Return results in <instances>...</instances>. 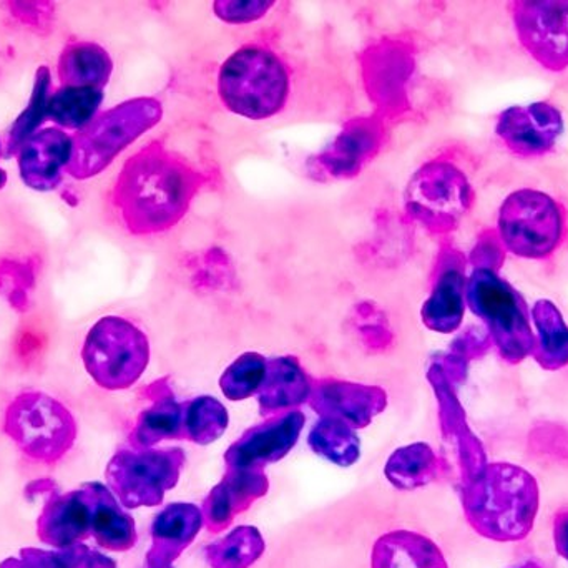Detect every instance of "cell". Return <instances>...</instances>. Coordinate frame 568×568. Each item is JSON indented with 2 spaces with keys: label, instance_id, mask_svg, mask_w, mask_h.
Returning a JSON list of instances; mask_svg holds the SVG:
<instances>
[{
  "label": "cell",
  "instance_id": "obj_5",
  "mask_svg": "<svg viewBox=\"0 0 568 568\" xmlns=\"http://www.w3.org/2000/svg\"><path fill=\"white\" fill-rule=\"evenodd\" d=\"M499 236L514 255L544 260L564 239V213L559 203L537 190H519L500 206Z\"/></svg>",
  "mask_w": 568,
  "mask_h": 568
},
{
  "label": "cell",
  "instance_id": "obj_26",
  "mask_svg": "<svg viewBox=\"0 0 568 568\" xmlns=\"http://www.w3.org/2000/svg\"><path fill=\"white\" fill-rule=\"evenodd\" d=\"M554 542H556L557 552L568 560V510H562L556 516Z\"/></svg>",
  "mask_w": 568,
  "mask_h": 568
},
{
  "label": "cell",
  "instance_id": "obj_11",
  "mask_svg": "<svg viewBox=\"0 0 568 568\" xmlns=\"http://www.w3.org/2000/svg\"><path fill=\"white\" fill-rule=\"evenodd\" d=\"M17 156L22 182L37 192H50L62 183V170L72 156V136L57 126L40 130L23 143Z\"/></svg>",
  "mask_w": 568,
  "mask_h": 568
},
{
  "label": "cell",
  "instance_id": "obj_23",
  "mask_svg": "<svg viewBox=\"0 0 568 568\" xmlns=\"http://www.w3.org/2000/svg\"><path fill=\"white\" fill-rule=\"evenodd\" d=\"M33 284V268L27 263H0V287L9 291L13 306L23 307L27 303V287Z\"/></svg>",
  "mask_w": 568,
  "mask_h": 568
},
{
  "label": "cell",
  "instance_id": "obj_14",
  "mask_svg": "<svg viewBox=\"0 0 568 568\" xmlns=\"http://www.w3.org/2000/svg\"><path fill=\"white\" fill-rule=\"evenodd\" d=\"M202 527V516L192 506H170L153 524V547L149 568H172L180 554L193 542Z\"/></svg>",
  "mask_w": 568,
  "mask_h": 568
},
{
  "label": "cell",
  "instance_id": "obj_6",
  "mask_svg": "<svg viewBox=\"0 0 568 568\" xmlns=\"http://www.w3.org/2000/svg\"><path fill=\"white\" fill-rule=\"evenodd\" d=\"M113 203L130 232L162 229L172 215V175L153 150L129 160L116 180Z\"/></svg>",
  "mask_w": 568,
  "mask_h": 568
},
{
  "label": "cell",
  "instance_id": "obj_1",
  "mask_svg": "<svg viewBox=\"0 0 568 568\" xmlns=\"http://www.w3.org/2000/svg\"><path fill=\"white\" fill-rule=\"evenodd\" d=\"M463 504L477 534L496 542H517L532 532L539 486L523 467L490 464L466 484Z\"/></svg>",
  "mask_w": 568,
  "mask_h": 568
},
{
  "label": "cell",
  "instance_id": "obj_19",
  "mask_svg": "<svg viewBox=\"0 0 568 568\" xmlns=\"http://www.w3.org/2000/svg\"><path fill=\"white\" fill-rule=\"evenodd\" d=\"M50 70L49 67H39L33 82L32 95L29 105L20 113L19 119L13 122L6 143V156L17 155L23 143L36 135L37 129L47 119V103L50 99Z\"/></svg>",
  "mask_w": 568,
  "mask_h": 568
},
{
  "label": "cell",
  "instance_id": "obj_17",
  "mask_svg": "<svg viewBox=\"0 0 568 568\" xmlns=\"http://www.w3.org/2000/svg\"><path fill=\"white\" fill-rule=\"evenodd\" d=\"M539 337L532 356L544 369L557 371L568 366V326L552 301H537L532 310Z\"/></svg>",
  "mask_w": 568,
  "mask_h": 568
},
{
  "label": "cell",
  "instance_id": "obj_7",
  "mask_svg": "<svg viewBox=\"0 0 568 568\" xmlns=\"http://www.w3.org/2000/svg\"><path fill=\"white\" fill-rule=\"evenodd\" d=\"M145 337L122 317L100 320L87 334L82 359L87 373L103 389L132 386L146 366Z\"/></svg>",
  "mask_w": 568,
  "mask_h": 568
},
{
  "label": "cell",
  "instance_id": "obj_18",
  "mask_svg": "<svg viewBox=\"0 0 568 568\" xmlns=\"http://www.w3.org/2000/svg\"><path fill=\"white\" fill-rule=\"evenodd\" d=\"M102 89L62 87L50 95L47 119L63 129L83 130L102 103Z\"/></svg>",
  "mask_w": 568,
  "mask_h": 568
},
{
  "label": "cell",
  "instance_id": "obj_29",
  "mask_svg": "<svg viewBox=\"0 0 568 568\" xmlns=\"http://www.w3.org/2000/svg\"><path fill=\"white\" fill-rule=\"evenodd\" d=\"M517 568H542V567H540L539 564H537V562H526V564H523V566L517 567Z\"/></svg>",
  "mask_w": 568,
  "mask_h": 568
},
{
  "label": "cell",
  "instance_id": "obj_16",
  "mask_svg": "<svg viewBox=\"0 0 568 568\" xmlns=\"http://www.w3.org/2000/svg\"><path fill=\"white\" fill-rule=\"evenodd\" d=\"M57 73L62 87L102 89L112 73V60L97 43L70 42L60 53Z\"/></svg>",
  "mask_w": 568,
  "mask_h": 568
},
{
  "label": "cell",
  "instance_id": "obj_2",
  "mask_svg": "<svg viewBox=\"0 0 568 568\" xmlns=\"http://www.w3.org/2000/svg\"><path fill=\"white\" fill-rule=\"evenodd\" d=\"M3 433L27 459L53 466L72 450L79 426L72 413L55 397L27 390L7 406Z\"/></svg>",
  "mask_w": 568,
  "mask_h": 568
},
{
  "label": "cell",
  "instance_id": "obj_21",
  "mask_svg": "<svg viewBox=\"0 0 568 568\" xmlns=\"http://www.w3.org/2000/svg\"><path fill=\"white\" fill-rule=\"evenodd\" d=\"M463 273L450 270L440 278L433 300L427 304L426 316L429 326L439 331H453L459 326L464 311Z\"/></svg>",
  "mask_w": 568,
  "mask_h": 568
},
{
  "label": "cell",
  "instance_id": "obj_20",
  "mask_svg": "<svg viewBox=\"0 0 568 568\" xmlns=\"http://www.w3.org/2000/svg\"><path fill=\"white\" fill-rule=\"evenodd\" d=\"M265 550L262 536L253 527H240L220 542L206 549L213 568H248L262 557Z\"/></svg>",
  "mask_w": 568,
  "mask_h": 568
},
{
  "label": "cell",
  "instance_id": "obj_15",
  "mask_svg": "<svg viewBox=\"0 0 568 568\" xmlns=\"http://www.w3.org/2000/svg\"><path fill=\"white\" fill-rule=\"evenodd\" d=\"M373 568H449L439 547L416 532L397 530L377 540Z\"/></svg>",
  "mask_w": 568,
  "mask_h": 568
},
{
  "label": "cell",
  "instance_id": "obj_28",
  "mask_svg": "<svg viewBox=\"0 0 568 568\" xmlns=\"http://www.w3.org/2000/svg\"><path fill=\"white\" fill-rule=\"evenodd\" d=\"M6 183H7V172H6V170L0 169V190H2L3 186H6Z\"/></svg>",
  "mask_w": 568,
  "mask_h": 568
},
{
  "label": "cell",
  "instance_id": "obj_24",
  "mask_svg": "<svg viewBox=\"0 0 568 568\" xmlns=\"http://www.w3.org/2000/svg\"><path fill=\"white\" fill-rule=\"evenodd\" d=\"M473 260L476 265H479L477 270H490V272L497 273L503 268L504 260H506V246H504L503 240H500L499 232L489 230L480 239Z\"/></svg>",
  "mask_w": 568,
  "mask_h": 568
},
{
  "label": "cell",
  "instance_id": "obj_22",
  "mask_svg": "<svg viewBox=\"0 0 568 568\" xmlns=\"http://www.w3.org/2000/svg\"><path fill=\"white\" fill-rule=\"evenodd\" d=\"M89 547L83 544L67 547V549L40 550L23 549L20 550L19 559L3 560L0 568H83L85 567Z\"/></svg>",
  "mask_w": 568,
  "mask_h": 568
},
{
  "label": "cell",
  "instance_id": "obj_8",
  "mask_svg": "<svg viewBox=\"0 0 568 568\" xmlns=\"http://www.w3.org/2000/svg\"><path fill=\"white\" fill-rule=\"evenodd\" d=\"M514 26L524 49L544 69L568 67V0H517L510 3Z\"/></svg>",
  "mask_w": 568,
  "mask_h": 568
},
{
  "label": "cell",
  "instance_id": "obj_4",
  "mask_svg": "<svg viewBox=\"0 0 568 568\" xmlns=\"http://www.w3.org/2000/svg\"><path fill=\"white\" fill-rule=\"evenodd\" d=\"M155 110L146 100L122 103L102 113L72 139L67 173L75 180L92 179L153 123Z\"/></svg>",
  "mask_w": 568,
  "mask_h": 568
},
{
  "label": "cell",
  "instance_id": "obj_9",
  "mask_svg": "<svg viewBox=\"0 0 568 568\" xmlns=\"http://www.w3.org/2000/svg\"><path fill=\"white\" fill-rule=\"evenodd\" d=\"M223 89L233 109L260 116L275 112L286 85L282 69L272 60L242 53L226 65Z\"/></svg>",
  "mask_w": 568,
  "mask_h": 568
},
{
  "label": "cell",
  "instance_id": "obj_10",
  "mask_svg": "<svg viewBox=\"0 0 568 568\" xmlns=\"http://www.w3.org/2000/svg\"><path fill=\"white\" fill-rule=\"evenodd\" d=\"M504 145L519 156H542L556 145L564 132L560 110L546 102L510 106L500 113L496 126Z\"/></svg>",
  "mask_w": 568,
  "mask_h": 568
},
{
  "label": "cell",
  "instance_id": "obj_3",
  "mask_svg": "<svg viewBox=\"0 0 568 568\" xmlns=\"http://www.w3.org/2000/svg\"><path fill=\"white\" fill-rule=\"evenodd\" d=\"M470 307L486 321L503 359L519 364L536 349L526 301L490 270H476L467 287Z\"/></svg>",
  "mask_w": 568,
  "mask_h": 568
},
{
  "label": "cell",
  "instance_id": "obj_27",
  "mask_svg": "<svg viewBox=\"0 0 568 568\" xmlns=\"http://www.w3.org/2000/svg\"><path fill=\"white\" fill-rule=\"evenodd\" d=\"M83 568H116L115 562L95 550H90Z\"/></svg>",
  "mask_w": 568,
  "mask_h": 568
},
{
  "label": "cell",
  "instance_id": "obj_25",
  "mask_svg": "<svg viewBox=\"0 0 568 568\" xmlns=\"http://www.w3.org/2000/svg\"><path fill=\"white\" fill-rule=\"evenodd\" d=\"M9 6L13 17L27 26H43L53 13V6L50 2H12Z\"/></svg>",
  "mask_w": 568,
  "mask_h": 568
},
{
  "label": "cell",
  "instance_id": "obj_12",
  "mask_svg": "<svg viewBox=\"0 0 568 568\" xmlns=\"http://www.w3.org/2000/svg\"><path fill=\"white\" fill-rule=\"evenodd\" d=\"M47 503L37 519V536L47 546L67 549L92 536L90 510L82 490L45 497Z\"/></svg>",
  "mask_w": 568,
  "mask_h": 568
},
{
  "label": "cell",
  "instance_id": "obj_13",
  "mask_svg": "<svg viewBox=\"0 0 568 568\" xmlns=\"http://www.w3.org/2000/svg\"><path fill=\"white\" fill-rule=\"evenodd\" d=\"M90 510V530L100 547L113 552H125L136 542L135 524L120 509L112 494L100 484L80 487Z\"/></svg>",
  "mask_w": 568,
  "mask_h": 568
}]
</instances>
